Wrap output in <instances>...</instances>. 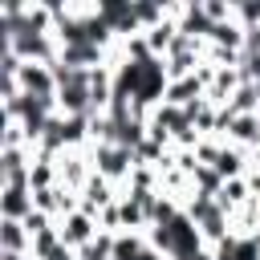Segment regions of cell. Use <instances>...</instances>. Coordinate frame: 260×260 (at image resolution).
Returning <instances> with one entry per match:
<instances>
[{"label":"cell","instance_id":"obj_1","mask_svg":"<svg viewBox=\"0 0 260 260\" xmlns=\"http://www.w3.org/2000/svg\"><path fill=\"white\" fill-rule=\"evenodd\" d=\"M89 158H93V175L110 179L114 187H126V183H130V175H134V167H138L134 150H126V146H118V142L89 146Z\"/></svg>","mask_w":260,"mask_h":260},{"label":"cell","instance_id":"obj_2","mask_svg":"<svg viewBox=\"0 0 260 260\" xmlns=\"http://www.w3.org/2000/svg\"><path fill=\"white\" fill-rule=\"evenodd\" d=\"M57 232H61V244L65 248H73V252H81L85 244H93L98 236H102V228H98V219L89 215V211H69L65 219H57Z\"/></svg>","mask_w":260,"mask_h":260},{"label":"cell","instance_id":"obj_3","mask_svg":"<svg viewBox=\"0 0 260 260\" xmlns=\"http://www.w3.org/2000/svg\"><path fill=\"white\" fill-rule=\"evenodd\" d=\"M20 89L28 93V98H57V73H53V65H28L24 61V69H20Z\"/></svg>","mask_w":260,"mask_h":260},{"label":"cell","instance_id":"obj_4","mask_svg":"<svg viewBox=\"0 0 260 260\" xmlns=\"http://www.w3.org/2000/svg\"><path fill=\"white\" fill-rule=\"evenodd\" d=\"M32 211V187H0V219H28Z\"/></svg>","mask_w":260,"mask_h":260},{"label":"cell","instance_id":"obj_5","mask_svg":"<svg viewBox=\"0 0 260 260\" xmlns=\"http://www.w3.org/2000/svg\"><path fill=\"white\" fill-rule=\"evenodd\" d=\"M0 252H16V256L32 252V236L20 219H0Z\"/></svg>","mask_w":260,"mask_h":260},{"label":"cell","instance_id":"obj_6","mask_svg":"<svg viewBox=\"0 0 260 260\" xmlns=\"http://www.w3.org/2000/svg\"><path fill=\"white\" fill-rule=\"evenodd\" d=\"M248 199H252V191H248V183H244V179H228V183L215 191V203H219L223 211H240Z\"/></svg>","mask_w":260,"mask_h":260},{"label":"cell","instance_id":"obj_7","mask_svg":"<svg viewBox=\"0 0 260 260\" xmlns=\"http://www.w3.org/2000/svg\"><path fill=\"white\" fill-rule=\"evenodd\" d=\"M236 20L248 28H260V0H236Z\"/></svg>","mask_w":260,"mask_h":260}]
</instances>
